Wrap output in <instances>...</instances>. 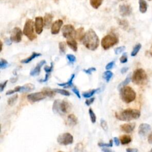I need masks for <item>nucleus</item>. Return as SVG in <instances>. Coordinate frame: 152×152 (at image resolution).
Wrapping results in <instances>:
<instances>
[{"label":"nucleus","instance_id":"nucleus-1","mask_svg":"<svg viewBox=\"0 0 152 152\" xmlns=\"http://www.w3.org/2000/svg\"><path fill=\"white\" fill-rule=\"evenodd\" d=\"M82 42L87 49L94 51L99 47L100 40L96 33L92 28H90L86 32Z\"/></svg>","mask_w":152,"mask_h":152},{"label":"nucleus","instance_id":"nucleus-2","mask_svg":"<svg viewBox=\"0 0 152 152\" xmlns=\"http://www.w3.org/2000/svg\"><path fill=\"white\" fill-rule=\"evenodd\" d=\"M141 115V112L137 109H126L115 113L116 119L122 121H131L137 119Z\"/></svg>","mask_w":152,"mask_h":152},{"label":"nucleus","instance_id":"nucleus-3","mask_svg":"<svg viewBox=\"0 0 152 152\" xmlns=\"http://www.w3.org/2000/svg\"><path fill=\"white\" fill-rule=\"evenodd\" d=\"M71 104L66 100H61L57 99L53 103L52 110L55 114L63 115L69 113L71 110Z\"/></svg>","mask_w":152,"mask_h":152},{"label":"nucleus","instance_id":"nucleus-4","mask_svg":"<svg viewBox=\"0 0 152 152\" xmlns=\"http://www.w3.org/2000/svg\"><path fill=\"white\" fill-rule=\"evenodd\" d=\"M119 90L121 98L124 102L129 103L135 99L136 93L131 87L126 86L121 88Z\"/></svg>","mask_w":152,"mask_h":152},{"label":"nucleus","instance_id":"nucleus-5","mask_svg":"<svg viewBox=\"0 0 152 152\" xmlns=\"http://www.w3.org/2000/svg\"><path fill=\"white\" fill-rule=\"evenodd\" d=\"M132 81L135 84L139 86L146 84L147 82V75L145 71L142 68L135 69L132 76Z\"/></svg>","mask_w":152,"mask_h":152},{"label":"nucleus","instance_id":"nucleus-6","mask_svg":"<svg viewBox=\"0 0 152 152\" xmlns=\"http://www.w3.org/2000/svg\"><path fill=\"white\" fill-rule=\"evenodd\" d=\"M34 23L30 18L26 20L23 28V34L30 40L33 41L36 38V34L34 32Z\"/></svg>","mask_w":152,"mask_h":152},{"label":"nucleus","instance_id":"nucleus-7","mask_svg":"<svg viewBox=\"0 0 152 152\" xmlns=\"http://www.w3.org/2000/svg\"><path fill=\"white\" fill-rule=\"evenodd\" d=\"M119 42V39L115 34L104 36L101 40V46L104 50H107Z\"/></svg>","mask_w":152,"mask_h":152},{"label":"nucleus","instance_id":"nucleus-8","mask_svg":"<svg viewBox=\"0 0 152 152\" xmlns=\"http://www.w3.org/2000/svg\"><path fill=\"white\" fill-rule=\"evenodd\" d=\"M74 141L73 136L69 132H65L59 135L57 138V142L62 145H68L72 144Z\"/></svg>","mask_w":152,"mask_h":152},{"label":"nucleus","instance_id":"nucleus-9","mask_svg":"<svg viewBox=\"0 0 152 152\" xmlns=\"http://www.w3.org/2000/svg\"><path fill=\"white\" fill-rule=\"evenodd\" d=\"M46 97L47 96L46 95V94L43 91H42L29 94L27 95V98L29 102L31 103H35L45 99Z\"/></svg>","mask_w":152,"mask_h":152},{"label":"nucleus","instance_id":"nucleus-10","mask_svg":"<svg viewBox=\"0 0 152 152\" xmlns=\"http://www.w3.org/2000/svg\"><path fill=\"white\" fill-rule=\"evenodd\" d=\"M23 34V32H22L20 28L18 27H14L11 31L10 39L15 43H19L21 41Z\"/></svg>","mask_w":152,"mask_h":152},{"label":"nucleus","instance_id":"nucleus-11","mask_svg":"<svg viewBox=\"0 0 152 152\" xmlns=\"http://www.w3.org/2000/svg\"><path fill=\"white\" fill-rule=\"evenodd\" d=\"M75 31V30L74 27L71 24H66L62 28V35L66 39L74 36Z\"/></svg>","mask_w":152,"mask_h":152},{"label":"nucleus","instance_id":"nucleus-12","mask_svg":"<svg viewBox=\"0 0 152 152\" xmlns=\"http://www.w3.org/2000/svg\"><path fill=\"white\" fill-rule=\"evenodd\" d=\"M119 12L122 17H127L132 13V8L128 4H121L119 6Z\"/></svg>","mask_w":152,"mask_h":152},{"label":"nucleus","instance_id":"nucleus-13","mask_svg":"<svg viewBox=\"0 0 152 152\" xmlns=\"http://www.w3.org/2000/svg\"><path fill=\"white\" fill-rule=\"evenodd\" d=\"M43 27H44L43 18L40 16L36 17L35 18V21H34V27H35L36 33L38 34H40L43 31Z\"/></svg>","mask_w":152,"mask_h":152},{"label":"nucleus","instance_id":"nucleus-14","mask_svg":"<svg viewBox=\"0 0 152 152\" xmlns=\"http://www.w3.org/2000/svg\"><path fill=\"white\" fill-rule=\"evenodd\" d=\"M150 130H151V126L150 125L145 123L141 124L138 129V135L141 137H144L148 134V132Z\"/></svg>","mask_w":152,"mask_h":152},{"label":"nucleus","instance_id":"nucleus-15","mask_svg":"<svg viewBox=\"0 0 152 152\" xmlns=\"http://www.w3.org/2000/svg\"><path fill=\"white\" fill-rule=\"evenodd\" d=\"M62 24H63V21L61 19L55 21L51 26V29H50L51 33L52 34H58Z\"/></svg>","mask_w":152,"mask_h":152},{"label":"nucleus","instance_id":"nucleus-16","mask_svg":"<svg viewBox=\"0 0 152 152\" xmlns=\"http://www.w3.org/2000/svg\"><path fill=\"white\" fill-rule=\"evenodd\" d=\"M135 127V123H128V124H124L120 125V129L122 131L125 133H131L132 132Z\"/></svg>","mask_w":152,"mask_h":152},{"label":"nucleus","instance_id":"nucleus-17","mask_svg":"<svg viewBox=\"0 0 152 152\" xmlns=\"http://www.w3.org/2000/svg\"><path fill=\"white\" fill-rule=\"evenodd\" d=\"M46 64V61L45 60H42L40 62H39L37 65L36 66V67L33 69L30 72V75L31 76H36V75H38L40 72V69H41V68L42 66Z\"/></svg>","mask_w":152,"mask_h":152},{"label":"nucleus","instance_id":"nucleus-18","mask_svg":"<svg viewBox=\"0 0 152 152\" xmlns=\"http://www.w3.org/2000/svg\"><path fill=\"white\" fill-rule=\"evenodd\" d=\"M53 15L50 13H46L43 18L44 26L46 28H49L52 26Z\"/></svg>","mask_w":152,"mask_h":152},{"label":"nucleus","instance_id":"nucleus-19","mask_svg":"<svg viewBox=\"0 0 152 152\" xmlns=\"http://www.w3.org/2000/svg\"><path fill=\"white\" fill-rule=\"evenodd\" d=\"M66 44L68 46L74 51V52H77L78 50V46H77V42L75 40L73 37H70L67 39L66 40Z\"/></svg>","mask_w":152,"mask_h":152},{"label":"nucleus","instance_id":"nucleus-20","mask_svg":"<svg viewBox=\"0 0 152 152\" xmlns=\"http://www.w3.org/2000/svg\"><path fill=\"white\" fill-rule=\"evenodd\" d=\"M85 31H84V28L83 27H80L77 28L74 34V37L75 38L79 40V41H82L84 35H85Z\"/></svg>","mask_w":152,"mask_h":152},{"label":"nucleus","instance_id":"nucleus-21","mask_svg":"<svg viewBox=\"0 0 152 152\" xmlns=\"http://www.w3.org/2000/svg\"><path fill=\"white\" fill-rule=\"evenodd\" d=\"M77 122H78V119L75 115L69 114L68 116L67 119H66V123L69 126H74L75 125H77Z\"/></svg>","mask_w":152,"mask_h":152},{"label":"nucleus","instance_id":"nucleus-22","mask_svg":"<svg viewBox=\"0 0 152 152\" xmlns=\"http://www.w3.org/2000/svg\"><path fill=\"white\" fill-rule=\"evenodd\" d=\"M41 55H42V54L40 53H37V52H33L32 53V54H31L30 56H28V57H27V58H25V59H22V60L20 61V62L22 63V64H28V63L30 62H31L33 59H34V58H37V57H38V56H41Z\"/></svg>","mask_w":152,"mask_h":152},{"label":"nucleus","instance_id":"nucleus-23","mask_svg":"<svg viewBox=\"0 0 152 152\" xmlns=\"http://www.w3.org/2000/svg\"><path fill=\"white\" fill-rule=\"evenodd\" d=\"M34 88H35V86L34 84L31 83H27L21 87L20 92H24V93L28 92L34 90Z\"/></svg>","mask_w":152,"mask_h":152},{"label":"nucleus","instance_id":"nucleus-24","mask_svg":"<svg viewBox=\"0 0 152 152\" xmlns=\"http://www.w3.org/2000/svg\"><path fill=\"white\" fill-rule=\"evenodd\" d=\"M139 10L141 13H145L147 10V4L145 0H138Z\"/></svg>","mask_w":152,"mask_h":152},{"label":"nucleus","instance_id":"nucleus-25","mask_svg":"<svg viewBox=\"0 0 152 152\" xmlns=\"http://www.w3.org/2000/svg\"><path fill=\"white\" fill-rule=\"evenodd\" d=\"M75 77V74H73L71 75L69 80L66 82V83H58V85L59 86H61V87H64L65 88H68V87H71L73 86V84H72V81L74 80Z\"/></svg>","mask_w":152,"mask_h":152},{"label":"nucleus","instance_id":"nucleus-26","mask_svg":"<svg viewBox=\"0 0 152 152\" xmlns=\"http://www.w3.org/2000/svg\"><path fill=\"white\" fill-rule=\"evenodd\" d=\"M131 141H132V138L131 136L128 135H122L120 137V141L122 145L128 144L129 142H131Z\"/></svg>","mask_w":152,"mask_h":152},{"label":"nucleus","instance_id":"nucleus-27","mask_svg":"<svg viewBox=\"0 0 152 152\" xmlns=\"http://www.w3.org/2000/svg\"><path fill=\"white\" fill-rule=\"evenodd\" d=\"M117 22L118 24L121 26V28H122L124 30H126L128 28L129 26V23L125 19H117Z\"/></svg>","mask_w":152,"mask_h":152},{"label":"nucleus","instance_id":"nucleus-28","mask_svg":"<svg viewBox=\"0 0 152 152\" xmlns=\"http://www.w3.org/2000/svg\"><path fill=\"white\" fill-rule=\"evenodd\" d=\"M131 80V74H128V76L126 77V78L121 83L118 87V89L120 90L121 88H122L124 86H126L127 84H128L129 83V82Z\"/></svg>","mask_w":152,"mask_h":152},{"label":"nucleus","instance_id":"nucleus-29","mask_svg":"<svg viewBox=\"0 0 152 152\" xmlns=\"http://www.w3.org/2000/svg\"><path fill=\"white\" fill-rule=\"evenodd\" d=\"M103 1V0H90V4L93 8L97 9L100 7Z\"/></svg>","mask_w":152,"mask_h":152},{"label":"nucleus","instance_id":"nucleus-30","mask_svg":"<svg viewBox=\"0 0 152 152\" xmlns=\"http://www.w3.org/2000/svg\"><path fill=\"white\" fill-rule=\"evenodd\" d=\"M113 75V74L112 71H110V70H107L104 72V73L103 74V77L106 80V81L107 83H108L110 81V80L112 78Z\"/></svg>","mask_w":152,"mask_h":152},{"label":"nucleus","instance_id":"nucleus-31","mask_svg":"<svg viewBox=\"0 0 152 152\" xmlns=\"http://www.w3.org/2000/svg\"><path fill=\"white\" fill-rule=\"evenodd\" d=\"M99 90V88H96V89H93V90H89L87 91H85L82 93V95L85 98H89V97L93 96Z\"/></svg>","mask_w":152,"mask_h":152},{"label":"nucleus","instance_id":"nucleus-32","mask_svg":"<svg viewBox=\"0 0 152 152\" xmlns=\"http://www.w3.org/2000/svg\"><path fill=\"white\" fill-rule=\"evenodd\" d=\"M42 91L46 94V95L47 96V97H52L55 95V91L53 90V89H51L49 87H45L42 89Z\"/></svg>","mask_w":152,"mask_h":152},{"label":"nucleus","instance_id":"nucleus-33","mask_svg":"<svg viewBox=\"0 0 152 152\" xmlns=\"http://www.w3.org/2000/svg\"><path fill=\"white\" fill-rule=\"evenodd\" d=\"M141 48V45L140 43H138L133 48L131 53V56H135L137 55V53H138L139 50H140Z\"/></svg>","mask_w":152,"mask_h":152},{"label":"nucleus","instance_id":"nucleus-34","mask_svg":"<svg viewBox=\"0 0 152 152\" xmlns=\"http://www.w3.org/2000/svg\"><path fill=\"white\" fill-rule=\"evenodd\" d=\"M18 97V96L17 94H15L14 95H13L12 96L10 97L8 99V101H7L8 104L10 105V106H12L16 102V101L17 100Z\"/></svg>","mask_w":152,"mask_h":152},{"label":"nucleus","instance_id":"nucleus-35","mask_svg":"<svg viewBox=\"0 0 152 152\" xmlns=\"http://www.w3.org/2000/svg\"><path fill=\"white\" fill-rule=\"evenodd\" d=\"M53 90H54V91H55V93L61 94L64 95V96H70V93H69L68 91L65 90H64V89L54 88Z\"/></svg>","mask_w":152,"mask_h":152},{"label":"nucleus","instance_id":"nucleus-36","mask_svg":"<svg viewBox=\"0 0 152 152\" xmlns=\"http://www.w3.org/2000/svg\"><path fill=\"white\" fill-rule=\"evenodd\" d=\"M66 43L65 42H60L59 43V49L61 53L64 54L66 52Z\"/></svg>","mask_w":152,"mask_h":152},{"label":"nucleus","instance_id":"nucleus-37","mask_svg":"<svg viewBox=\"0 0 152 152\" xmlns=\"http://www.w3.org/2000/svg\"><path fill=\"white\" fill-rule=\"evenodd\" d=\"M88 113L90 118V120L93 124H94L96 122V116L94 112H93V109L91 108H90L88 110Z\"/></svg>","mask_w":152,"mask_h":152},{"label":"nucleus","instance_id":"nucleus-38","mask_svg":"<svg viewBox=\"0 0 152 152\" xmlns=\"http://www.w3.org/2000/svg\"><path fill=\"white\" fill-rule=\"evenodd\" d=\"M21 86H17L12 90H8L6 92V95H11L12 94H14L16 92H20L21 90Z\"/></svg>","mask_w":152,"mask_h":152},{"label":"nucleus","instance_id":"nucleus-39","mask_svg":"<svg viewBox=\"0 0 152 152\" xmlns=\"http://www.w3.org/2000/svg\"><path fill=\"white\" fill-rule=\"evenodd\" d=\"M98 145L100 147H112L113 146V140H110L109 143L99 142Z\"/></svg>","mask_w":152,"mask_h":152},{"label":"nucleus","instance_id":"nucleus-40","mask_svg":"<svg viewBox=\"0 0 152 152\" xmlns=\"http://www.w3.org/2000/svg\"><path fill=\"white\" fill-rule=\"evenodd\" d=\"M8 65V62H7V60L1 58L0 60V68L1 69H4L7 67Z\"/></svg>","mask_w":152,"mask_h":152},{"label":"nucleus","instance_id":"nucleus-41","mask_svg":"<svg viewBox=\"0 0 152 152\" xmlns=\"http://www.w3.org/2000/svg\"><path fill=\"white\" fill-rule=\"evenodd\" d=\"M125 50V46H122L118 47L115 49V53L116 55H119V53L123 52Z\"/></svg>","mask_w":152,"mask_h":152},{"label":"nucleus","instance_id":"nucleus-42","mask_svg":"<svg viewBox=\"0 0 152 152\" xmlns=\"http://www.w3.org/2000/svg\"><path fill=\"white\" fill-rule=\"evenodd\" d=\"M100 126L103 128V129H104V131H107V129L108 128V126H107V122L105 120H104L103 119H101V121H100Z\"/></svg>","mask_w":152,"mask_h":152},{"label":"nucleus","instance_id":"nucleus-43","mask_svg":"<svg viewBox=\"0 0 152 152\" xmlns=\"http://www.w3.org/2000/svg\"><path fill=\"white\" fill-rule=\"evenodd\" d=\"M96 71V68L94 67H90L87 69H83V71L86 74H88V75H91L93 72H94Z\"/></svg>","mask_w":152,"mask_h":152},{"label":"nucleus","instance_id":"nucleus-44","mask_svg":"<svg viewBox=\"0 0 152 152\" xmlns=\"http://www.w3.org/2000/svg\"><path fill=\"white\" fill-rule=\"evenodd\" d=\"M119 61L121 62V63L122 64H124V63H126L127 61H128V56H127V55L126 53H124L120 58L119 59Z\"/></svg>","mask_w":152,"mask_h":152},{"label":"nucleus","instance_id":"nucleus-45","mask_svg":"<svg viewBox=\"0 0 152 152\" xmlns=\"http://www.w3.org/2000/svg\"><path fill=\"white\" fill-rule=\"evenodd\" d=\"M66 58L68 59V61L70 62L74 63L76 61L75 56L72 54H67L66 55Z\"/></svg>","mask_w":152,"mask_h":152},{"label":"nucleus","instance_id":"nucleus-46","mask_svg":"<svg viewBox=\"0 0 152 152\" xmlns=\"http://www.w3.org/2000/svg\"><path fill=\"white\" fill-rule=\"evenodd\" d=\"M72 91H73V93L77 96V97L78 99H81V95L80 93V91L78 90V89L75 87V86H73L72 88Z\"/></svg>","mask_w":152,"mask_h":152},{"label":"nucleus","instance_id":"nucleus-47","mask_svg":"<svg viewBox=\"0 0 152 152\" xmlns=\"http://www.w3.org/2000/svg\"><path fill=\"white\" fill-rule=\"evenodd\" d=\"M52 69H53V63H52V62H51L50 66H45L44 67V70H45V71L46 72V73H49V74H50V73L52 71Z\"/></svg>","mask_w":152,"mask_h":152},{"label":"nucleus","instance_id":"nucleus-48","mask_svg":"<svg viewBox=\"0 0 152 152\" xmlns=\"http://www.w3.org/2000/svg\"><path fill=\"white\" fill-rule=\"evenodd\" d=\"M115 65V61H111L110 62H109L105 66V68L107 70H110L111 69L113 68V67Z\"/></svg>","mask_w":152,"mask_h":152},{"label":"nucleus","instance_id":"nucleus-49","mask_svg":"<svg viewBox=\"0 0 152 152\" xmlns=\"http://www.w3.org/2000/svg\"><path fill=\"white\" fill-rule=\"evenodd\" d=\"M7 83H8V80H5V81H4L3 83H1L0 84V91H1V92L3 91L4 89L6 87V85H7Z\"/></svg>","mask_w":152,"mask_h":152},{"label":"nucleus","instance_id":"nucleus-50","mask_svg":"<svg viewBox=\"0 0 152 152\" xmlns=\"http://www.w3.org/2000/svg\"><path fill=\"white\" fill-rule=\"evenodd\" d=\"M94 99H95L94 97H92V98H90L89 99H87L85 102L86 104H87V106H90V104H91L94 102Z\"/></svg>","mask_w":152,"mask_h":152},{"label":"nucleus","instance_id":"nucleus-51","mask_svg":"<svg viewBox=\"0 0 152 152\" xmlns=\"http://www.w3.org/2000/svg\"><path fill=\"white\" fill-rule=\"evenodd\" d=\"M49 75H50V74H49V73H46L45 78H44V79H42V80H39V82H40V83L46 82V81L48 80V79H49Z\"/></svg>","mask_w":152,"mask_h":152},{"label":"nucleus","instance_id":"nucleus-52","mask_svg":"<svg viewBox=\"0 0 152 152\" xmlns=\"http://www.w3.org/2000/svg\"><path fill=\"white\" fill-rule=\"evenodd\" d=\"M113 141H114V143L116 146H119V144H120V141L119 140L118 138L117 137H114L113 138Z\"/></svg>","mask_w":152,"mask_h":152},{"label":"nucleus","instance_id":"nucleus-53","mask_svg":"<svg viewBox=\"0 0 152 152\" xmlns=\"http://www.w3.org/2000/svg\"><path fill=\"white\" fill-rule=\"evenodd\" d=\"M128 69H129V68H128V67H127V66H124V67L122 68V69H121V74H124L126 73V72L128 71Z\"/></svg>","mask_w":152,"mask_h":152},{"label":"nucleus","instance_id":"nucleus-54","mask_svg":"<svg viewBox=\"0 0 152 152\" xmlns=\"http://www.w3.org/2000/svg\"><path fill=\"white\" fill-rule=\"evenodd\" d=\"M126 151L127 152H137L138 150L137 148H126Z\"/></svg>","mask_w":152,"mask_h":152},{"label":"nucleus","instance_id":"nucleus-55","mask_svg":"<svg viewBox=\"0 0 152 152\" xmlns=\"http://www.w3.org/2000/svg\"><path fill=\"white\" fill-rule=\"evenodd\" d=\"M147 140H148V142L150 144H152V132L148 135V138H147Z\"/></svg>","mask_w":152,"mask_h":152},{"label":"nucleus","instance_id":"nucleus-56","mask_svg":"<svg viewBox=\"0 0 152 152\" xmlns=\"http://www.w3.org/2000/svg\"><path fill=\"white\" fill-rule=\"evenodd\" d=\"M12 40L10 38V39H7L5 40V43L7 45H11V43H12Z\"/></svg>","mask_w":152,"mask_h":152},{"label":"nucleus","instance_id":"nucleus-57","mask_svg":"<svg viewBox=\"0 0 152 152\" xmlns=\"http://www.w3.org/2000/svg\"><path fill=\"white\" fill-rule=\"evenodd\" d=\"M108 148H109V147H104V148H103L102 149V150L103 151H104V152H106V151H108V152L112 151V150H110V149H109Z\"/></svg>","mask_w":152,"mask_h":152},{"label":"nucleus","instance_id":"nucleus-58","mask_svg":"<svg viewBox=\"0 0 152 152\" xmlns=\"http://www.w3.org/2000/svg\"><path fill=\"white\" fill-rule=\"evenodd\" d=\"M17 79H18V78L17 77H16V78H11V83H15V82H16V81L17 80Z\"/></svg>","mask_w":152,"mask_h":152},{"label":"nucleus","instance_id":"nucleus-59","mask_svg":"<svg viewBox=\"0 0 152 152\" xmlns=\"http://www.w3.org/2000/svg\"><path fill=\"white\" fill-rule=\"evenodd\" d=\"M150 55L152 56V45H151V47H150Z\"/></svg>","mask_w":152,"mask_h":152},{"label":"nucleus","instance_id":"nucleus-60","mask_svg":"<svg viewBox=\"0 0 152 152\" xmlns=\"http://www.w3.org/2000/svg\"><path fill=\"white\" fill-rule=\"evenodd\" d=\"M2 41H1V52L2 51Z\"/></svg>","mask_w":152,"mask_h":152},{"label":"nucleus","instance_id":"nucleus-61","mask_svg":"<svg viewBox=\"0 0 152 152\" xmlns=\"http://www.w3.org/2000/svg\"><path fill=\"white\" fill-rule=\"evenodd\" d=\"M120 1H125V0H120Z\"/></svg>","mask_w":152,"mask_h":152},{"label":"nucleus","instance_id":"nucleus-62","mask_svg":"<svg viewBox=\"0 0 152 152\" xmlns=\"http://www.w3.org/2000/svg\"><path fill=\"white\" fill-rule=\"evenodd\" d=\"M151 151H152V149H151Z\"/></svg>","mask_w":152,"mask_h":152},{"label":"nucleus","instance_id":"nucleus-63","mask_svg":"<svg viewBox=\"0 0 152 152\" xmlns=\"http://www.w3.org/2000/svg\"><path fill=\"white\" fill-rule=\"evenodd\" d=\"M148 1H151V0H148Z\"/></svg>","mask_w":152,"mask_h":152}]
</instances>
